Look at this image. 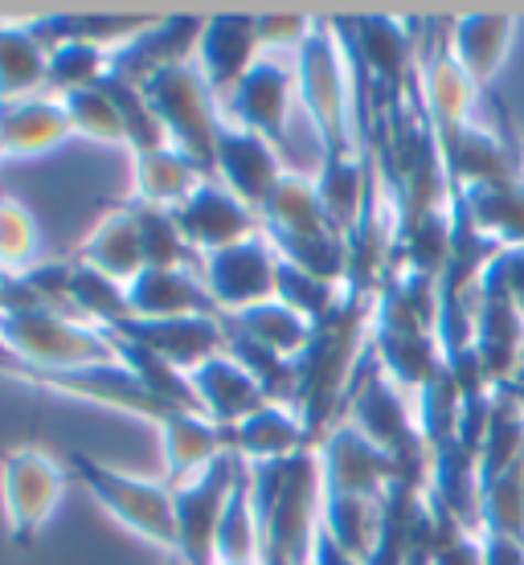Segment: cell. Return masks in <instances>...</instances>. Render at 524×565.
<instances>
[{
	"mask_svg": "<svg viewBox=\"0 0 524 565\" xmlns=\"http://www.w3.org/2000/svg\"><path fill=\"white\" fill-rule=\"evenodd\" d=\"M373 296L349 287L336 311L312 324V337L296 356V402L291 406L316 443L341 423L344 397L365 365L368 332H373Z\"/></svg>",
	"mask_w": 524,
	"mask_h": 565,
	"instance_id": "6da1fadb",
	"label": "cell"
},
{
	"mask_svg": "<svg viewBox=\"0 0 524 565\" xmlns=\"http://www.w3.org/2000/svg\"><path fill=\"white\" fill-rule=\"evenodd\" d=\"M246 483L263 529V565H312L316 537L324 529V483L316 447L291 459L246 467Z\"/></svg>",
	"mask_w": 524,
	"mask_h": 565,
	"instance_id": "7a4b0ae2",
	"label": "cell"
},
{
	"mask_svg": "<svg viewBox=\"0 0 524 565\" xmlns=\"http://www.w3.org/2000/svg\"><path fill=\"white\" fill-rule=\"evenodd\" d=\"M291 66L299 111L316 136V152L328 156L361 148V78L336 17H316V29L299 45Z\"/></svg>",
	"mask_w": 524,
	"mask_h": 565,
	"instance_id": "3957f363",
	"label": "cell"
},
{
	"mask_svg": "<svg viewBox=\"0 0 524 565\" xmlns=\"http://www.w3.org/2000/svg\"><path fill=\"white\" fill-rule=\"evenodd\" d=\"M258 230L275 246V255L291 267L320 275L328 282L349 279V246L344 234L332 226L324 201L316 193L308 169H287L284 181L270 189L258 210ZM349 287V282H344Z\"/></svg>",
	"mask_w": 524,
	"mask_h": 565,
	"instance_id": "277c9868",
	"label": "cell"
},
{
	"mask_svg": "<svg viewBox=\"0 0 524 565\" xmlns=\"http://www.w3.org/2000/svg\"><path fill=\"white\" fill-rule=\"evenodd\" d=\"M0 340L4 349L29 369V385L45 373H74L90 365H115L111 332L83 324L78 316L50 303L21 308L13 316H0Z\"/></svg>",
	"mask_w": 524,
	"mask_h": 565,
	"instance_id": "5b68a950",
	"label": "cell"
},
{
	"mask_svg": "<svg viewBox=\"0 0 524 565\" xmlns=\"http://www.w3.org/2000/svg\"><path fill=\"white\" fill-rule=\"evenodd\" d=\"M341 423H349L353 430L385 451L402 471L406 488L426 492V471H430V451L418 430V414H414V397L402 394L382 369L373 365V356H365V365L356 373L353 390L344 397Z\"/></svg>",
	"mask_w": 524,
	"mask_h": 565,
	"instance_id": "8992f818",
	"label": "cell"
},
{
	"mask_svg": "<svg viewBox=\"0 0 524 565\" xmlns=\"http://www.w3.org/2000/svg\"><path fill=\"white\" fill-rule=\"evenodd\" d=\"M71 480L83 483V492L111 516L131 537L148 541L164 557L177 553V521H172V488L164 480L131 476L124 467H111L103 459H90L83 451L66 455Z\"/></svg>",
	"mask_w": 524,
	"mask_h": 565,
	"instance_id": "52a82bcc",
	"label": "cell"
},
{
	"mask_svg": "<svg viewBox=\"0 0 524 565\" xmlns=\"http://www.w3.org/2000/svg\"><path fill=\"white\" fill-rule=\"evenodd\" d=\"M71 488L66 459L50 455L45 447H9L0 455V516L13 545H33L42 537Z\"/></svg>",
	"mask_w": 524,
	"mask_h": 565,
	"instance_id": "ba28073f",
	"label": "cell"
},
{
	"mask_svg": "<svg viewBox=\"0 0 524 565\" xmlns=\"http://www.w3.org/2000/svg\"><path fill=\"white\" fill-rule=\"evenodd\" d=\"M148 107L157 111L160 128L169 136L172 148H181L189 160H197L201 169L213 172V143L222 128V103L213 95L193 62L157 71L140 83Z\"/></svg>",
	"mask_w": 524,
	"mask_h": 565,
	"instance_id": "9c48e42d",
	"label": "cell"
},
{
	"mask_svg": "<svg viewBox=\"0 0 524 565\" xmlns=\"http://www.w3.org/2000/svg\"><path fill=\"white\" fill-rule=\"evenodd\" d=\"M296 111H299V95H296V66H291V57L263 54L246 71V78L222 99V119L226 124L255 131V136L275 143L284 156H287V140H291V115ZM287 164H291V156H287Z\"/></svg>",
	"mask_w": 524,
	"mask_h": 565,
	"instance_id": "30bf717a",
	"label": "cell"
},
{
	"mask_svg": "<svg viewBox=\"0 0 524 565\" xmlns=\"http://www.w3.org/2000/svg\"><path fill=\"white\" fill-rule=\"evenodd\" d=\"M320 483L332 500H365V504H385L389 492L402 483V471L385 451H377L361 430L349 423H336L320 443Z\"/></svg>",
	"mask_w": 524,
	"mask_h": 565,
	"instance_id": "8fae6325",
	"label": "cell"
},
{
	"mask_svg": "<svg viewBox=\"0 0 524 565\" xmlns=\"http://www.w3.org/2000/svg\"><path fill=\"white\" fill-rule=\"evenodd\" d=\"M242 476V459L222 455L213 467H205L197 480L172 488V521H177V553L184 565H213V541L226 512V500Z\"/></svg>",
	"mask_w": 524,
	"mask_h": 565,
	"instance_id": "7c38bea8",
	"label": "cell"
},
{
	"mask_svg": "<svg viewBox=\"0 0 524 565\" xmlns=\"http://www.w3.org/2000/svg\"><path fill=\"white\" fill-rule=\"evenodd\" d=\"M201 282L210 291L213 308L222 316H238V311L255 308L275 299V279H279V255L275 246L263 238L258 230L255 238L234 242L226 250H213L197 263Z\"/></svg>",
	"mask_w": 524,
	"mask_h": 565,
	"instance_id": "4fadbf2b",
	"label": "cell"
},
{
	"mask_svg": "<svg viewBox=\"0 0 524 565\" xmlns=\"http://www.w3.org/2000/svg\"><path fill=\"white\" fill-rule=\"evenodd\" d=\"M291 169L287 156L275 148L270 140L255 136L246 128H234L222 119L217 128V143H213V181L226 184L229 193L250 205V210H263V201L270 198V189L284 181V172Z\"/></svg>",
	"mask_w": 524,
	"mask_h": 565,
	"instance_id": "5bb4252c",
	"label": "cell"
},
{
	"mask_svg": "<svg viewBox=\"0 0 524 565\" xmlns=\"http://www.w3.org/2000/svg\"><path fill=\"white\" fill-rule=\"evenodd\" d=\"M38 390H50V394H66L78 397V402H90V406H103V411L115 414H131V418H143V423L160 426L169 414H177L169 402H160L148 385L119 365H90V369H74V373H45L38 377Z\"/></svg>",
	"mask_w": 524,
	"mask_h": 565,
	"instance_id": "9a60e30c",
	"label": "cell"
},
{
	"mask_svg": "<svg viewBox=\"0 0 524 565\" xmlns=\"http://www.w3.org/2000/svg\"><path fill=\"white\" fill-rule=\"evenodd\" d=\"M263 57V45H258V21L255 13H217L205 17L197 38V50H193V66L205 78L217 103L226 99L229 90L246 78V71Z\"/></svg>",
	"mask_w": 524,
	"mask_h": 565,
	"instance_id": "2e32d148",
	"label": "cell"
},
{
	"mask_svg": "<svg viewBox=\"0 0 524 565\" xmlns=\"http://www.w3.org/2000/svg\"><path fill=\"white\" fill-rule=\"evenodd\" d=\"M172 217H177L181 238L189 242V250L197 258L226 250L234 242H246L258 234V213L250 205H242L226 184H217L213 177L184 201L181 210H172Z\"/></svg>",
	"mask_w": 524,
	"mask_h": 565,
	"instance_id": "e0dca14e",
	"label": "cell"
},
{
	"mask_svg": "<svg viewBox=\"0 0 524 565\" xmlns=\"http://www.w3.org/2000/svg\"><path fill=\"white\" fill-rule=\"evenodd\" d=\"M111 332L143 344L148 353L164 356L181 373L226 353V316H181V320H136V316H128Z\"/></svg>",
	"mask_w": 524,
	"mask_h": 565,
	"instance_id": "ac0fdd59",
	"label": "cell"
},
{
	"mask_svg": "<svg viewBox=\"0 0 524 565\" xmlns=\"http://www.w3.org/2000/svg\"><path fill=\"white\" fill-rule=\"evenodd\" d=\"M471 349L483 361L488 377L504 385L524 365V320L492 282H475L471 291Z\"/></svg>",
	"mask_w": 524,
	"mask_h": 565,
	"instance_id": "d6986e66",
	"label": "cell"
},
{
	"mask_svg": "<svg viewBox=\"0 0 524 565\" xmlns=\"http://www.w3.org/2000/svg\"><path fill=\"white\" fill-rule=\"evenodd\" d=\"M74 140L71 115L57 95L0 103V156L4 160H38Z\"/></svg>",
	"mask_w": 524,
	"mask_h": 565,
	"instance_id": "ffe728a7",
	"label": "cell"
},
{
	"mask_svg": "<svg viewBox=\"0 0 524 565\" xmlns=\"http://www.w3.org/2000/svg\"><path fill=\"white\" fill-rule=\"evenodd\" d=\"M201 25H205V17H152V25L143 29L140 38H131L128 45L115 50L111 74L140 86L143 78H152L157 71L193 62Z\"/></svg>",
	"mask_w": 524,
	"mask_h": 565,
	"instance_id": "44dd1931",
	"label": "cell"
},
{
	"mask_svg": "<svg viewBox=\"0 0 524 565\" xmlns=\"http://www.w3.org/2000/svg\"><path fill=\"white\" fill-rule=\"evenodd\" d=\"M128 308L136 320H181V316H222L197 267H143L128 282Z\"/></svg>",
	"mask_w": 524,
	"mask_h": 565,
	"instance_id": "7402d4cb",
	"label": "cell"
},
{
	"mask_svg": "<svg viewBox=\"0 0 524 565\" xmlns=\"http://www.w3.org/2000/svg\"><path fill=\"white\" fill-rule=\"evenodd\" d=\"M189 385H193V397H197V411L222 430L238 426L246 414L263 411L270 402L263 394V385L229 353H217L210 361H201L197 369H189Z\"/></svg>",
	"mask_w": 524,
	"mask_h": 565,
	"instance_id": "603a6c76",
	"label": "cell"
},
{
	"mask_svg": "<svg viewBox=\"0 0 524 565\" xmlns=\"http://www.w3.org/2000/svg\"><path fill=\"white\" fill-rule=\"evenodd\" d=\"M516 25H521L516 17L500 13H468L447 21V45H451L459 71L468 74L475 90H488L496 83V74L504 71Z\"/></svg>",
	"mask_w": 524,
	"mask_h": 565,
	"instance_id": "cb8c5ba5",
	"label": "cell"
},
{
	"mask_svg": "<svg viewBox=\"0 0 524 565\" xmlns=\"http://www.w3.org/2000/svg\"><path fill=\"white\" fill-rule=\"evenodd\" d=\"M226 447L234 459L255 467V463H275V459H291L299 451H312L316 438L308 435V426L296 414V406L267 402L263 411L246 414L238 426H229Z\"/></svg>",
	"mask_w": 524,
	"mask_h": 565,
	"instance_id": "d4e9b609",
	"label": "cell"
},
{
	"mask_svg": "<svg viewBox=\"0 0 524 565\" xmlns=\"http://www.w3.org/2000/svg\"><path fill=\"white\" fill-rule=\"evenodd\" d=\"M160 430V455H164V483L169 488H181V483L197 480L205 467H213L226 447V430L213 426L205 414L197 411H177L169 414Z\"/></svg>",
	"mask_w": 524,
	"mask_h": 565,
	"instance_id": "484cf974",
	"label": "cell"
},
{
	"mask_svg": "<svg viewBox=\"0 0 524 565\" xmlns=\"http://www.w3.org/2000/svg\"><path fill=\"white\" fill-rule=\"evenodd\" d=\"M426 495L463 529L480 533V455L468 451L459 438L435 447L430 451V471H426Z\"/></svg>",
	"mask_w": 524,
	"mask_h": 565,
	"instance_id": "4316f807",
	"label": "cell"
},
{
	"mask_svg": "<svg viewBox=\"0 0 524 565\" xmlns=\"http://www.w3.org/2000/svg\"><path fill=\"white\" fill-rule=\"evenodd\" d=\"M210 181V172L197 160H189L181 148H157V152L131 156V205L148 210H181L184 201Z\"/></svg>",
	"mask_w": 524,
	"mask_h": 565,
	"instance_id": "83f0119b",
	"label": "cell"
},
{
	"mask_svg": "<svg viewBox=\"0 0 524 565\" xmlns=\"http://www.w3.org/2000/svg\"><path fill=\"white\" fill-rule=\"evenodd\" d=\"M442 164L451 177L455 189H471V184H492L504 177H516L521 169V156L509 152V140L496 128H483V124H468L463 131H455L447 140H439Z\"/></svg>",
	"mask_w": 524,
	"mask_h": 565,
	"instance_id": "f1b7e54d",
	"label": "cell"
},
{
	"mask_svg": "<svg viewBox=\"0 0 524 565\" xmlns=\"http://www.w3.org/2000/svg\"><path fill=\"white\" fill-rule=\"evenodd\" d=\"M78 263L107 275L111 282L128 287L143 270V242H140L136 210L119 205V210L103 213L99 222L90 226V234L83 238V246H78Z\"/></svg>",
	"mask_w": 524,
	"mask_h": 565,
	"instance_id": "f546056e",
	"label": "cell"
},
{
	"mask_svg": "<svg viewBox=\"0 0 524 565\" xmlns=\"http://www.w3.org/2000/svg\"><path fill=\"white\" fill-rule=\"evenodd\" d=\"M463 210H468L471 226L496 250L504 246H524V172L504 177L492 184H471V189H455Z\"/></svg>",
	"mask_w": 524,
	"mask_h": 565,
	"instance_id": "4dcf8cb0",
	"label": "cell"
},
{
	"mask_svg": "<svg viewBox=\"0 0 524 565\" xmlns=\"http://www.w3.org/2000/svg\"><path fill=\"white\" fill-rule=\"evenodd\" d=\"M50 45L33 33L29 17L0 21V103L50 95Z\"/></svg>",
	"mask_w": 524,
	"mask_h": 565,
	"instance_id": "1f68e13d",
	"label": "cell"
},
{
	"mask_svg": "<svg viewBox=\"0 0 524 565\" xmlns=\"http://www.w3.org/2000/svg\"><path fill=\"white\" fill-rule=\"evenodd\" d=\"M226 324L242 337H250L255 344H263V349H270V353L287 356V361H296L308 337H312V324L296 308H287L284 299H267V303H255L238 316H226Z\"/></svg>",
	"mask_w": 524,
	"mask_h": 565,
	"instance_id": "d6a6232c",
	"label": "cell"
},
{
	"mask_svg": "<svg viewBox=\"0 0 524 565\" xmlns=\"http://www.w3.org/2000/svg\"><path fill=\"white\" fill-rule=\"evenodd\" d=\"M234 562H263V529H258L255 495L246 483V467H242L238 483L229 492L222 524H217V541H213V565Z\"/></svg>",
	"mask_w": 524,
	"mask_h": 565,
	"instance_id": "836d02e7",
	"label": "cell"
},
{
	"mask_svg": "<svg viewBox=\"0 0 524 565\" xmlns=\"http://www.w3.org/2000/svg\"><path fill=\"white\" fill-rule=\"evenodd\" d=\"M115 50L95 42H57L50 45V78L45 90L50 95H74V90H95L111 78Z\"/></svg>",
	"mask_w": 524,
	"mask_h": 565,
	"instance_id": "e575fe53",
	"label": "cell"
},
{
	"mask_svg": "<svg viewBox=\"0 0 524 565\" xmlns=\"http://www.w3.org/2000/svg\"><path fill=\"white\" fill-rule=\"evenodd\" d=\"M521 459H524V411L504 390H496L492 414H488V430H483V443H480V483H492L512 463H521Z\"/></svg>",
	"mask_w": 524,
	"mask_h": 565,
	"instance_id": "d590c367",
	"label": "cell"
},
{
	"mask_svg": "<svg viewBox=\"0 0 524 565\" xmlns=\"http://www.w3.org/2000/svg\"><path fill=\"white\" fill-rule=\"evenodd\" d=\"M42 267V226L25 201L0 193V270L29 279Z\"/></svg>",
	"mask_w": 524,
	"mask_h": 565,
	"instance_id": "8d00e7d4",
	"label": "cell"
},
{
	"mask_svg": "<svg viewBox=\"0 0 524 565\" xmlns=\"http://www.w3.org/2000/svg\"><path fill=\"white\" fill-rule=\"evenodd\" d=\"M414 414H418V430H423L426 451H435L442 443L459 438V418H463V394L455 385L451 369L442 361V369L414 397Z\"/></svg>",
	"mask_w": 524,
	"mask_h": 565,
	"instance_id": "74e56055",
	"label": "cell"
},
{
	"mask_svg": "<svg viewBox=\"0 0 524 565\" xmlns=\"http://www.w3.org/2000/svg\"><path fill=\"white\" fill-rule=\"evenodd\" d=\"M226 353L263 385V394H267L270 402H279V406H291V402H296V361L270 353V349L255 344L250 337L234 332L229 324H226Z\"/></svg>",
	"mask_w": 524,
	"mask_h": 565,
	"instance_id": "f35d334b",
	"label": "cell"
},
{
	"mask_svg": "<svg viewBox=\"0 0 524 565\" xmlns=\"http://www.w3.org/2000/svg\"><path fill=\"white\" fill-rule=\"evenodd\" d=\"M103 90L111 95L115 111H119V124H124V148H128V156L169 148V136H164L157 111L148 107V99H143L140 86L128 83V78H115V74H111V78L103 83Z\"/></svg>",
	"mask_w": 524,
	"mask_h": 565,
	"instance_id": "ab89813d",
	"label": "cell"
},
{
	"mask_svg": "<svg viewBox=\"0 0 524 565\" xmlns=\"http://www.w3.org/2000/svg\"><path fill=\"white\" fill-rule=\"evenodd\" d=\"M480 533H504V537L524 541V459L492 483H483Z\"/></svg>",
	"mask_w": 524,
	"mask_h": 565,
	"instance_id": "60d3db41",
	"label": "cell"
},
{
	"mask_svg": "<svg viewBox=\"0 0 524 565\" xmlns=\"http://www.w3.org/2000/svg\"><path fill=\"white\" fill-rule=\"evenodd\" d=\"M344 282H328L320 275H308V270L291 267L279 258V279H275V299H284L287 308H296L308 324H320L324 316L336 311V303L344 299Z\"/></svg>",
	"mask_w": 524,
	"mask_h": 565,
	"instance_id": "b9f144b4",
	"label": "cell"
},
{
	"mask_svg": "<svg viewBox=\"0 0 524 565\" xmlns=\"http://www.w3.org/2000/svg\"><path fill=\"white\" fill-rule=\"evenodd\" d=\"M131 210H136V222H140L143 267H197L201 258L189 250V242L181 238L177 217L169 210H148V205H131Z\"/></svg>",
	"mask_w": 524,
	"mask_h": 565,
	"instance_id": "7bdbcfd3",
	"label": "cell"
},
{
	"mask_svg": "<svg viewBox=\"0 0 524 565\" xmlns=\"http://www.w3.org/2000/svg\"><path fill=\"white\" fill-rule=\"evenodd\" d=\"M62 107L71 115L74 136H83L90 143H107V148H124V124H119V111L103 86L62 95Z\"/></svg>",
	"mask_w": 524,
	"mask_h": 565,
	"instance_id": "ee69618b",
	"label": "cell"
},
{
	"mask_svg": "<svg viewBox=\"0 0 524 565\" xmlns=\"http://www.w3.org/2000/svg\"><path fill=\"white\" fill-rule=\"evenodd\" d=\"M258 21V45L270 57H296L299 45L308 42L316 29V17L308 13H255Z\"/></svg>",
	"mask_w": 524,
	"mask_h": 565,
	"instance_id": "f6af8a7d",
	"label": "cell"
},
{
	"mask_svg": "<svg viewBox=\"0 0 524 565\" xmlns=\"http://www.w3.org/2000/svg\"><path fill=\"white\" fill-rule=\"evenodd\" d=\"M480 279L492 282L500 296L521 311V320H524V246H504V250H496L492 263L483 267Z\"/></svg>",
	"mask_w": 524,
	"mask_h": 565,
	"instance_id": "bcb514c9",
	"label": "cell"
},
{
	"mask_svg": "<svg viewBox=\"0 0 524 565\" xmlns=\"http://www.w3.org/2000/svg\"><path fill=\"white\" fill-rule=\"evenodd\" d=\"M38 303H45V299L38 296L33 282L13 279V275L0 270V316H13V311H21V308H38Z\"/></svg>",
	"mask_w": 524,
	"mask_h": 565,
	"instance_id": "7dc6e473",
	"label": "cell"
},
{
	"mask_svg": "<svg viewBox=\"0 0 524 565\" xmlns=\"http://www.w3.org/2000/svg\"><path fill=\"white\" fill-rule=\"evenodd\" d=\"M483 565H524V541L504 533H480Z\"/></svg>",
	"mask_w": 524,
	"mask_h": 565,
	"instance_id": "c3c4849f",
	"label": "cell"
},
{
	"mask_svg": "<svg viewBox=\"0 0 524 565\" xmlns=\"http://www.w3.org/2000/svg\"><path fill=\"white\" fill-rule=\"evenodd\" d=\"M312 565H365L356 553H349L344 545L328 537L324 529H320V537H316V550H312Z\"/></svg>",
	"mask_w": 524,
	"mask_h": 565,
	"instance_id": "681fc988",
	"label": "cell"
},
{
	"mask_svg": "<svg viewBox=\"0 0 524 565\" xmlns=\"http://www.w3.org/2000/svg\"><path fill=\"white\" fill-rule=\"evenodd\" d=\"M0 377H13V382H25L29 385V369L17 361L9 349H4V340H0Z\"/></svg>",
	"mask_w": 524,
	"mask_h": 565,
	"instance_id": "f907efd6",
	"label": "cell"
},
{
	"mask_svg": "<svg viewBox=\"0 0 524 565\" xmlns=\"http://www.w3.org/2000/svg\"><path fill=\"white\" fill-rule=\"evenodd\" d=\"M496 390H504V394H509L512 402H516V406L524 411V365L516 369V373H512V377L504 385H496Z\"/></svg>",
	"mask_w": 524,
	"mask_h": 565,
	"instance_id": "816d5d0a",
	"label": "cell"
},
{
	"mask_svg": "<svg viewBox=\"0 0 524 565\" xmlns=\"http://www.w3.org/2000/svg\"><path fill=\"white\" fill-rule=\"evenodd\" d=\"M164 565H184L181 557H164Z\"/></svg>",
	"mask_w": 524,
	"mask_h": 565,
	"instance_id": "f5cc1de1",
	"label": "cell"
},
{
	"mask_svg": "<svg viewBox=\"0 0 524 565\" xmlns=\"http://www.w3.org/2000/svg\"><path fill=\"white\" fill-rule=\"evenodd\" d=\"M234 565H263V562H234Z\"/></svg>",
	"mask_w": 524,
	"mask_h": 565,
	"instance_id": "db71d44e",
	"label": "cell"
},
{
	"mask_svg": "<svg viewBox=\"0 0 524 565\" xmlns=\"http://www.w3.org/2000/svg\"><path fill=\"white\" fill-rule=\"evenodd\" d=\"M521 169H524V152H521Z\"/></svg>",
	"mask_w": 524,
	"mask_h": 565,
	"instance_id": "11a10c76",
	"label": "cell"
},
{
	"mask_svg": "<svg viewBox=\"0 0 524 565\" xmlns=\"http://www.w3.org/2000/svg\"><path fill=\"white\" fill-rule=\"evenodd\" d=\"M0 160H4V156H0Z\"/></svg>",
	"mask_w": 524,
	"mask_h": 565,
	"instance_id": "9f6ffc18",
	"label": "cell"
}]
</instances>
